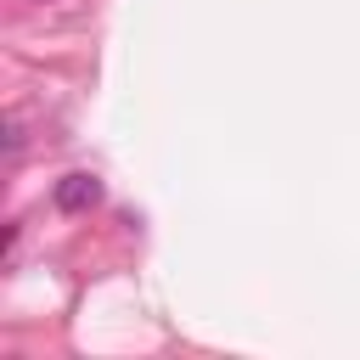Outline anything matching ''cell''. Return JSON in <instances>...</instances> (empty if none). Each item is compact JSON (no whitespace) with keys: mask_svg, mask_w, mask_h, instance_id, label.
Instances as JSON below:
<instances>
[{"mask_svg":"<svg viewBox=\"0 0 360 360\" xmlns=\"http://www.w3.org/2000/svg\"><path fill=\"white\" fill-rule=\"evenodd\" d=\"M96 202H101V180H96V174L79 169V174H62V180H56V208H62V214H84V208H96Z\"/></svg>","mask_w":360,"mask_h":360,"instance_id":"cell-1","label":"cell"},{"mask_svg":"<svg viewBox=\"0 0 360 360\" xmlns=\"http://www.w3.org/2000/svg\"><path fill=\"white\" fill-rule=\"evenodd\" d=\"M22 158V118H6V163Z\"/></svg>","mask_w":360,"mask_h":360,"instance_id":"cell-2","label":"cell"}]
</instances>
